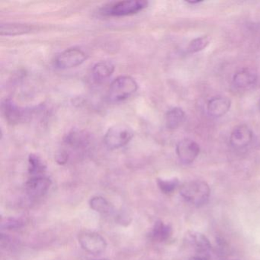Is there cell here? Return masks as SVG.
Masks as SVG:
<instances>
[{"instance_id":"6da1fadb","label":"cell","mask_w":260,"mask_h":260,"mask_svg":"<svg viewBox=\"0 0 260 260\" xmlns=\"http://www.w3.org/2000/svg\"><path fill=\"white\" fill-rule=\"evenodd\" d=\"M136 80L129 76H121L112 81L108 91V99L111 103H121L130 98L137 92Z\"/></svg>"},{"instance_id":"7a4b0ae2","label":"cell","mask_w":260,"mask_h":260,"mask_svg":"<svg viewBox=\"0 0 260 260\" xmlns=\"http://www.w3.org/2000/svg\"><path fill=\"white\" fill-rule=\"evenodd\" d=\"M148 2L140 0H130L111 3L100 10L102 14L112 17L132 16L147 8Z\"/></svg>"},{"instance_id":"3957f363","label":"cell","mask_w":260,"mask_h":260,"mask_svg":"<svg viewBox=\"0 0 260 260\" xmlns=\"http://www.w3.org/2000/svg\"><path fill=\"white\" fill-rule=\"evenodd\" d=\"M210 191L206 182L194 180L184 184L181 187L180 194L185 201L199 207L207 203L209 199Z\"/></svg>"},{"instance_id":"277c9868","label":"cell","mask_w":260,"mask_h":260,"mask_svg":"<svg viewBox=\"0 0 260 260\" xmlns=\"http://www.w3.org/2000/svg\"><path fill=\"white\" fill-rule=\"evenodd\" d=\"M133 137L134 132L131 127L118 124L107 131L104 137L105 144L111 150H116L129 144Z\"/></svg>"},{"instance_id":"5b68a950","label":"cell","mask_w":260,"mask_h":260,"mask_svg":"<svg viewBox=\"0 0 260 260\" xmlns=\"http://www.w3.org/2000/svg\"><path fill=\"white\" fill-rule=\"evenodd\" d=\"M87 54L80 48H72L65 50L56 57L54 64L58 69L67 70L76 68L84 63Z\"/></svg>"},{"instance_id":"8992f818","label":"cell","mask_w":260,"mask_h":260,"mask_svg":"<svg viewBox=\"0 0 260 260\" xmlns=\"http://www.w3.org/2000/svg\"><path fill=\"white\" fill-rule=\"evenodd\" d=\"M79 243L84 250L91 254H100L106 250L107 243L100 234L83 232L79 236Z\"/></svg>"},{"instance_id":"52a82bcc","label":"cell","mask_w":260,"mask_h":260,"mask_svg":"<svg viewBox=\"0 0 260 260\" xmlns=\"http://www.w3.org/2000/svg\"><path fill=\"white\" fill-rule=\"evenodd\" d=\"M2 110L6 119L10 124L23 122L31 116L28 109L19 107L10 99L4 100L2 105Z\"/></svg>"},{"instance_id":"ba28073f","label":"cell","mask_w":260,"mask_h":260,"mask_svg":"<svg viewBox=\"0 0 260 260\" xmlns=\"http://www.w3.org/2000/svg\"><path fill=\"white\" fill-rule=\"evenodd\" d=\"M200 147L197 143L191 139H184L179 141L176 146V153L179 160L184 164L194 162L199 156Z\"/></svg>"},{"instance_id":"9c48e42d","label":"cell","mask_w":260,"mask_h":260,"mask_svg":"<svg viewBox=\"0 0 260 260\" xmlns=\"http://www.w3.org/2000/svg\"><path fill=\"white\" fill-rule=\"evenodd\" d=\"M51 185V180L44 176H33L25 184L27 194L32 199L45 196Z\"/></svg>"},{"instance_id":"30bf717a","label":"cell","mask_w":260,"mask_h":260,"mask_svg":"<svg viewBox=\"0 0 260 260\" xmlns=\"http://www.w3.org/2000/svg\"><path fill=\"white\" fill-rule=\"evenodd\" d=\"M90 143V135L87 132L78 129L71 131L63 138L65 146L75 150H85Z\"/></svg>"},{"instance_id":"8fae6325","label":"cell","mask_w":260,"mask_h":260,"mask_svg":"<svg viewBox=\"0 0 260 260\" xmlns=\"http://www.w3.org/2000/svg\"><path fill=\"white\" fill-rule=\"evenodd\" d=\"M252 130L246 124H240L234 127L230 137V144L234 148L247 147L252 141Z\"/></svg>"},{"instance_id":"7c38bea8","label":"cell","mask_w":260,"mask_h":260,"mask_svg":"<svg viewBox=\"0 0 260 260\" xmlns=\"http://www.w3.org/2000/svg\"><path fill=\"white\" fill-rule=\"evenodd\" d=\"M231 107V101L226 97L217 96L211 99L208 104V112L214 118H220L226 115Z\"/></svg>"},{"instance_id":"4fadbf2b","label":"cell","mask_w":260,"mask_h":260,"mask_svg":"<svg viewBox=\"0 0 260 260\" xmlns=\"http://www.w3.org/2000/svg\"><path fill=\"white\" fill-rule=\"evenodd\" d=\"M257 82V75L252 70L243 69L236 73L233 84L237 89H243L254 86Z\"/></svg>"},{"instance_id":"5bb4252c","label":"cell","mask_w":260,"mask_h":260,"mask_svg":"<svg viewBox=\"0 0 260 260\" xmlns=\"http://www.w3.org/2000/svg\"><path fill=\"white\" fill-rule=\"evenodd\" d=\"M115 71V65L111 61H100L94 65L92 70V78L95 82H103L110 77Z\"/></svg>"},{"instance_id":"9a60e30c","label":"cell","mask_w":260,"mask_h":260,"mask_svg":"<svg viewBox=\"0 0 260 260\" xmlns=\"http://www.w3.org/2000/svg\"><path fill=\"white\" fill-rule=\"evenodd\" d=\"M185 112L181 108H173L166 114V125L167 128L175 130L182 125V123L185 121Z\"/></svg>"},{"instance_id":"2e32d148","label":"cell","mask_w":260,"mask_h":260,"mask_svg":"<svg viewBox=\"0 0 260 260\" xmlns=\"http://www.w3.org/2000/svg\"><path fill=\"white\" fill-rule=\"evenodd\" d=\"M32 25L22 23H5L0 25L1 36H14L26 34L32 31Z\"/></svg>"},{"instance_id":"e0dca14e","label":"cell","mask_w":260,"mask_h":260,"mask_svg":"<svg viewBox=\"0 0 260 260\" xmlns=\"http://www.w3.org/2000/svg\"><path fill=\"white\" fill-rule=\"evenodd\" d=\"M171 226L159 220L153 226L151 233L152 238L158 242L166 241L171 235Z\"/></svg>"},{"instance_id":"ac0fdd59","label":"cell","mask_w":260,"mask_h":260,"mask_svg":"<svg viewBox=\"0 0 260 260\" xmlns=\"http://www.w3.org/2000/svg\"><path fill=\"white\" fill-rule=\"evenodd\" d=\"M46 164L42 160V158L38 155L31 154L28 156V172L33 176H42V173L46 170Z\"/></svg>"},{"instance_id":"d6986e66","label":"cell","mask_w":260,"mask_h":260,"mask_svg":"<svg viewBox=\"0 0 260 260\" xmlns=\"http://www.w3.org/2000/svg\"><path fill=\"white\" fill-rule=\"evenodd\" d=\"M190 241H191L199 252H207L208 249H211V246L209 240L205 235L200 233H191L190 235Z\"/></svg>"},{"instance_id":"ffe728a7","label":"cell","mask_w":260,"mask_h":260,"mask_svg":"<svg viewBox=\"0 0 260 260\" xmlns=\"http://www.w3.org/2000/svg\"><path fill=\"white\" fill-rule=\"evenodd\" d=\"M91 208L94 211L101 214H107L111 211V205L109 202L101 196L93 197L89 202Z\"/></svg>"},{"instance_id":"44dd1931","label":"cell","mask_w":260,"mask_h":260,"mask_svg":"<svg viewBox=\"0 0 260 260\" xmlns=\"http://www.w3.org/2000/svg\"><path fill=\"white\" fill-rule=\"evenodd\" d=\"M210 41L211 40L208 36H202V37L193 39L188 45V52L194 54V53L203 51L209 45Z\"/></svg>"},{"instance_id":"7402d4cb","label":"cell","mask_w":260,"mask_h":260,"mask_svg":"<svg viewBox=\"0 0 260 260\" xmlns=\"http://www.w3.org/2000/svg\"><path fill=\"white\" fill-rule=\"evenodd\" d=\"M157 185L162 192L165 194H170L177 188L179 185V181L177 179H170V180L159 179L157 180Z\"/></svg>"},{"instance_id":"603a6c76","label":"cell","mask_w":260,"mask_h":260,"mask_svg":"<svg viewBox=\"0 0 260 260\" xmlns=\"http://www.w3.org/2000/svg\"><path fill=\"white\" fill-rule=\"evenodd\" d=\"M70 154L66 150H61L60 152L57 153L56 155V160L58 162L59 164H63L68 162V159H69Z\"/></svg>"},{"instance_id":"cb8c5ba5","label":"cell","mask_w":260,"mask_h":260,"mask_svg":"<svg viewBox=\"0 0 260 260\" xmlns=\"http://www.w3.org/2000/svg\"><path fill=\"white\" fill-rule=\"evenodd\" d=\"M21 225V222L16 219H10L5 223L6 228L9 230L14 229V228H19Z\"/></svg>"},{"instance_id":"d4e9b609","label":"cell","mask_w":260,"mask_h":260,"mask_svg":"<svg viewBox=\"0 0 260 260\" xmlns=\"http://www.w3.org/2000/svg\"><path fill=\"white\" fill-rule=\"evenodd\" d=\"M190 260H208V258L206 256H203V255H199V256H193L191 257Z\"/></svg>"},{"instance_id":"484cf974","label":"cell","mask_w":260,"mask_h":260,"mask_svg":"<svg viewBox=\"0 0 260 260\" xmlns=\"http://www.w3.org/2000/svg\"><path fill=\"white\" fill-rule=\"evenodd\" d=\"M201 2H202V1H199V0H197V1H188V4H199V3Z\"/></svg>"},{"instance_id":"4316f807","label":"cell","mask_w":260,"mask_h":260,"mask_svg":"<svg viewBox=\"0 0 260 260\" xmlns=\"http://www.w3.org/2000/svg\"><path fill=\"white\" fill-rule=\"evenodd\" d=\"M95 260H109L107 258H100V259H95Z\"/></svg>"},{"instance_id":"83f0119b","label":"cell","mask_w":260,"mask_h":260,"mask_svg":"<svg viewBox=\"0 0 260 260\" xmlns=\"http://www.w3.org/2000/svg\"><path fill=\"white\" fill-rule=\"evenodd\" d=\"M258 109H259L260 110V100L259 102H258Z\"/></svg>"}]
</instances>
